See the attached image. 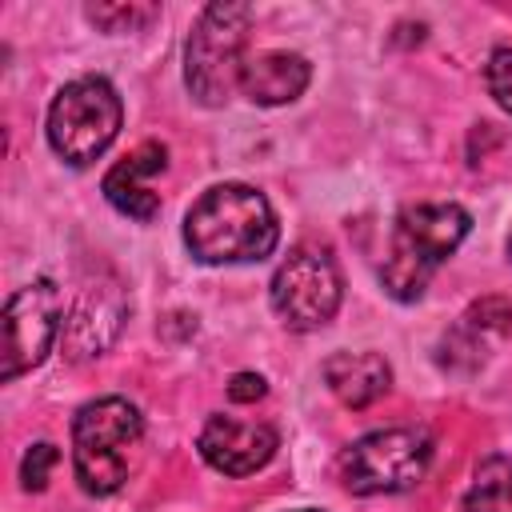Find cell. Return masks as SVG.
Instances as JSON below:
<instances>
[{
    "mask_svg": "<svg viewBox=\"0 0 512 512\" xmlns=\"http://www.w3.org/2000/svg\"><path fill=\"white\" fill-rule=\"evenodd\" d=\"M280 240L276 212L252 184H216L184 216V244L200 264H252Z\"/></svg>",
    "mask_w": 512,
    "mask_h": 512,
    "instance_id": "cell-1",
    "label": "cell"
},
{
    "mask_svg": "<svg viewBox=\"0 0 512 512\" xmlns=\"http://www.w3.org/2000/svg\"><path fill=\"white\" fill-rule=\"evenodd\" d=\"M468 228H472V216L452 200L448 204H408V208H400V216L392 224L388 260L380 268L384 292L400 304L420 300L432 272L460 248Z\"/></svg>",
    "mask_w": 512,
    "mask_h": 512,
    "instance_id": "cell-2",
    "label": "cell"
},
{
    "mask_svg": "<svg viewBox=\"0 0 512 512\" xmlns=\"http://www.w3.org/2000/svg\"><path fill=\"white\" fill-rule=\"evenodd\" d=\"M144 436L140 408L124 396L88 400L72 416V468L88 496H112L132 468V452Z\"/></svg>",
    "mask_w": 512,
    "mask_h": 512,
    "instance_id": "cell-3",
    "label": "cell"
},
{
    "mask_svg": "<svg viewBox=\"0 0 512 512\" xmlns=\"http://www.w3.org/2000/svg\"><path fill=\"white\" fill-rule=\"evenodd\" d=\"M252 28L248 4H208L184 44V84L204 108L228 104L244 76V44Z\"/></svg>",
    "mask_w": 512,
    "mask_h": 512,
    "instance_id": "cell-4",
    "label": "cell"
},
{
    "mask_svg": "<svg viewBox=\"0 0 512 512\" xmlns=\"http://www.w3.org/2000/svg\"><path fill=\"white\" fill-rule=\"evenodd\" d=\"M120 120L124 104L116 88L104 76H80L68 80L48 108V144L64 164L84 168L116 140Z\"/></svg>",
    "mask_w": 512,
    "mask_h": 512,
    "instance_id": "cell-5",
    "label": "cell"
},
{
    "mask_svg": "<svg viewBox=\"0 0 512 512\" xmlns=\"http://www.w3.org/2000/svg\"><path fill=\"white\" fill-rule=\"evenodd\" d=\"M432 436L424 428L400 424L360 436L340 456V480L356 496H380V492H408L424 480L432 464Z\"/></svg>",
    "mask_w": 512,
    "mask_h": 512,
    "instance_id": "cell-6",
    "label": "cell"
},
{
    "mask_svg": "<svg viewBox=\"0 0 512 512\" xmlns=\"http://www.w3.org/2000/svg\"><path fill=\"white\" fill-rule=\"evenodd\" d=\"M340 292H344V284H340L336 256L320 240L296 244L284 256V264L276 268L272 288H268L276 316L296 332L324 328L340 308Z\"/></svg>",
    "mask_w": 512,
    "mask_h": 512,
    "instance_id": "cell-7",
    "label": "cell"
},
{
    "mask_svg": "<svg viewBox=\"0 0 512 512\" xmlns=\"http://www.w3.org/2000/svg\"><path fill=\"white\" fill-rule=\"evenodd\" d=\"M64 320V296L52 280H32L16 288L4 304V380H16L20 372L36 368Z\"/></svg>",
    "mask_w": 512,
    "mask_h": 512,
    "instance_id": "cell-8",
    "label": "cell"
},
{
    "mask_svg": "<svg viewBox=\"0 0 512 512\" xmlns=\"http://www.w3.org/2000/svg\"><path fill=\"white\" fill-rule=\"evenodd\" d=\"M196 448H200L208 468H216L224 476H252V472H260L276 456L280 436H276L272 424H260V420L212 416L200 428Z\"/></svg>",
    "mask_w": 512,
    "mask_h": 512,
    "instance_id": "cell-9",
    "label": "cell"
},
{
    "mask_svg": "<svg viewBox=\"0 0 512 512\" xmlns=\"http://www.w3.org/2000/svg\"><path fill=\"white\" fill-rule=\"evenodd\" d=\"M512 332V304L500 300V296H484L476 300L460 320L456 328L444 336L440 344V364L444 368H456V372H472L480 368L492 348Z\"/></svg>",
    "mask_w": 512,
    "mask_h": 512,
    "instance_id": "cell-10",
    "label": "cell"
},
{
    "mask_svg": "<svg viewBox=\"0 0 512 512\" xmlns=\"http://www.w3.org/2000/svg\"><path fill=\"white\" fill-rule=\"evenodd\" d=\"M168 164V148L160 140L140 144L132 156H124L116 168H108L104 176V196L116 212L132 216V220H152L160 212V192L148 184L156 172H164Z\"/></svg>",
    "mask_w": 512,
    "mask_h": 512,
    "instance_id": "cell-11",
    "label": "cell"
},
{
    "mask_svg": "<svg viewBox=\"0 0 512 512\" xmlns=\"http://www.w3.org/2000/svg\"><path fill=\"white\" fill-rule=\"evenodd\" d=\"M312 80V68L300 52H260L244 64L240 76V92L252 104L276 108V104H292Z\"/></svg>",
    "mask_w": 512,
    "mask_h": 512,
    "instance_id": "cell-12",
    "label": "cell"
},
{
    "mask_svg": "<svg viewBox=\"0 0 512 512\" xmlns=\"http://www.w3.org/2000/svg\"><path fill=\"white\" fill-rule=\"evenodd\" d=\"M324 380L340 404L368 408L392 388V368L380 352H336L324 360Z\"/></svg>",
    "mask_w": 512,
    "mask_h": 512,
    "instance_id": "cell-13",
    "label": "cell"
},
{
    "mask_svg": "<svg viewBox=\"0 0 512 512\" xmlns=\"http://www.w3.org/2000/svg\"><path fill=\"white\" fill-rule=\"evenodd\" d=\"M464 512H512V456H488L476 468Z\"/></svg>",
    "mask_w": 512,
    "mask_h": 512,
    "instance_id": "cell-14",
    "label": "cell"
},
{
    "mask_svg": "<svg viewBox=\"0 0 512 512\" xmlns=\"http://www.w3.org/2000/svg\"><path fill=\"white\" fill-rule=\"evenodd\" d=\"M156 16H160L156 4H92L88 8V20L100 24L104 32H132Z\"/></svg>",
    "mask_w": 512,
    "mask_h": 512,
    "instance_id": "cell-15",
    "label": "cell"
},
{
    "mask_svg": "<svg viewBox=\"0 0 512 512\" xmlns=\"http://www.w3.org/2000/svg\"><path fill=\"white\" fill-rule=\"evenodd\" d=\"M56 460H60L56 444H48V440L32 444V448L24 452V460H20V484H24L28 492H44V488H48V476H52V468H56Z\"/></svg>",
    "mask_w": 512,
    "mask_h": 512,
    "instance_id": "cell-16",
    "label": "cell"
},
{
    "mask_svg": "<svg viewBox=\"0 0 512 512\" xmlns=\"http://www.w3.org/2000/svg\"><path fill=\"white\" fill-rule=\"evenodd\" d=\"M484 84H488V96L512 116V48H496L484 64Z\"/></svg>",
    "mask_w": 512,
    "mask_h": 512,
    "instance_id": "cell-17",
    "label": "cell"
},
{
    "mask_svg": "<svg viewBox=\"0 0 512 512\" xmlns=\"http://www.w3.org/2000/svg\"><path fill=\"white\" fill-rule=\"evenodd\" d=\"M228 396H232L236 404L260 400V396H264V376H256V372H236L232 384H228Z\"/></svg>",
    "mask_w": 512,
    "mask_h": 512,
    "instance_id": "cell-18",
    "label": "cell"
},
{
    "mask_svg": "<svg viewBox=\"0 0 512 512\" xmlns=\"http://www.w3.org/2000/svg\"><path fill=\"white\" fill-rule=\"evenodd\" d=\"M296 512H316V508H296Z\"/></svg>",
    "mask_w": 512,
    "mask_h": 512,
    "instance_id": "cell-19",
    "label": "cell"
}]
</instances>
